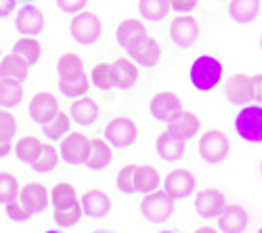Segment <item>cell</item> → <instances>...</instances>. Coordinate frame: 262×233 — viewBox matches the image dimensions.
<instances>
[{"label":"cell","instance_id":"cell-1","mask_svg":"<svg viewBox=\"0 0 262 233\" xmlns=\"http://www.w3.org/2000/svg\"><path fill=\"white\" fill-rule=\"evenodd\" d=\"M59 89L65 97L78 99L84 97L91 89V80L84 72V61L76 53H65L59 57Z\"/></svg>","mask_w":262,"mask_h":233},{"label":"cell","instance_id":"cell-2","mask_svg":"<svg viewBox=\"0 0 262 233\" xmlns=\"http://www.w3.org/2000/svg\"><path fill=\"white\" fill-rule=\"evenodd\" d=\"M189 80L200 93H208L223 80V63L212 55H202L191 63Z\"/></svg>","mask_w":262,"mask_h":233},{"label":"cell","instance_id":"cell-3","mask_svg":"<svg viewBox=\"0 0 262 233\" xmlns=\"http://www.w3.org/2000/svg\"><path fill=\"white\" fill-rule=\"evenodd\" d=\"M235 133L246 143L260 145L262 143V105H242L235 116Z\"/></svg>","mask_w":262,"mask_h":233},{"label":"cell","instance_id":"cell-4","mask_svg":"<svg viewBox=\"0 0 262 233\" xmlns=\"http://www.w3.org/2000/svg\"><path fill=\"white\" fill-rule=\"evenodd\" d=\"M174 198H170L164 189H156L151 194H145L141 202V215L151 223H166L174 213Z\"/></svg>","mask_w":262,"mask_h":233},{"label":"cell","instance_id":"cell-5","mask_svg":"<svg viewBox=\"0 0 262 233\" xmlns=\"http://www.w3.org/2000/svg\"><path fill=\"white\" fill-rule=\"evenodd\" d=\"M70 32H72V38L78 42V45L89 47V45H95V42L101 38L103 26H101V19L95 13L80 11L72 19Z\"/></svg>","mask_w":262,"mask_h":233},{"label":"cell","instance_id":"cell-6","mask_svg":"<svg viewBox=\"0 0 262 233\" xmlns=\"http://www.w3.org/2000/svg\"><path fill=\"white\" fill-rule=\"evenodd\" d=\"M200 156L204 162L208 164H218L223 162L229 152H231V143H229V137L223 133V131H206L202 137H200Z\"/></svg>","mask_w":262,"mask_h":233},{"label":"cell","instance_id":"cell-7","mask_svg":"<svg viewBox=\"0 0 262 233\" xmlns=\"http://www.w3.org/2000/svg\"><path fill=\"white\" fill-rule=\"evenodd\" d=\"M89 152H91V139L82 135V133H68V137H63L61 141V150H59V156L65 164H72V166H78V164H86L89 160Z\"/></svg>","mask_w":262,"mask_h":233},{"label":"cell","instance_id":"cell-8","mask_svg":"<svg viewBox=\"0 0 262 233\" xmlns=\"http://www.w3.org/2000/svg\"><path fill=\"white\" fill-rule=\"evenodd\" d=\"M137 124L135 120H130L126 116H118L114 120H109L105 126V139L112 147H128L137 141Z\"/></svg>","mask_w":262,"mask_h":233},{"label":"cell","instance_id":"cell-9","mask_svg":"<svg viewBox=\"0 0 262 233\" xmlns=\"http://www.w3.org/2000/svg\"><path fill=\"white\" fill-rule=\"evenodd\" d=\"M225 206H227V198L216 187H204L195 194V213L202 219H218Z\"/></svg>","mask_w":262,"mask_h":233},{"label":"cell","instance_id":"cell-10","mask_svg":"<svg viewBox=\"0 0 262 233\" xmlns=\"http://www.w3.org/2000/svg\"><path fill=\"white\" fill-rule=\"evenodd\" d=\"M149 112L156 120L160 122H172L181 112H183V101L177 93L172 91H162V93H156L154 99L149 103Z\"/></svg>","mask_w":262,"mask_h":233},{"label":"cell","instance_id":"cell-11","mask_svg":"<svg viewBox=\"0 0 262 233\" xmlns=\"http://www.w3.org/2000/svg\"><path fill=\"white\" fill-rule=\"evenodd\" d=\"M164 192L174 200H185L195 192V177L187 168L170 171L164 179Z\"/></svg>","mask_w":262,"mask_h":233},{"label":"cell","instance_id":"cell-12","mask_svg":"<svg viewBox=\"0 0 262 233\" xmlns=\"http://www.w3.org/2000/svg\"><path fill=\"white\" fill-rule=\"evenodd\" d=\"M198 38H200V24H198V19L195 17L183 15V17H177L170 24V40L177 47L187 49Z\"/></svg>","mask_w":262,"mask_h":233},{"label":"cell","instance_id":"cell-13","mask_svg":"<svg viewBox=\"0 0 262 233\" xmlns=\"http://www.w3.org/2000/svg\"><path fill=\"white\" fill-rule=\"evenodd\" d=\"M59 101L53 93H47V91H42V93H36L30 101V118L36 122V124H47L51 122L57 114H59Z\"/></svg>","mask_w":262,"mask_h":233},{"label":"cell","instance_id":"cell-14","mask_svg":"<svg viewBox=\"0 0 262 233\" xmlns=\"http://www.w3.org/2000/svg\"><path fill=\"white\" fill-rule=\"evenodd\" d=\"M216 223H218V231L221 233H244L250 223V215L244 206L227 204L223 213L218 215Z\"/></svg>","mask_w":262,"mask_h":233},{"label":"cell","instance_id":"cell-15","mask_svg":"<svg viewBox=\"0 0 262 233\" xmlns=\"http://www.w3.org/2000/svg\"><path fill=\"white\" fill-rule=\"evenodd\" d=\"M49 200H51V196L47 192V187L42 183H38V181H32L26 187L19 189V202L24 204V208L32 217L42 213V210L49 206Z\"/></svg>","mask_w":262,"mask_h":233},{"label":"cell","instance_id":"cell-16","mask_svg":"<svg viewBox=\"0 0 262 233\" xmlns=\"http://www.w3.org/2000/svg\"><path fill=\"white\" fill-rule=\"evenodd\" d=\"M45 15L42 11L34 5H26L21 7V11L15 17V28L21 36H38L42 30H45Z\"/></svg>","mask_w":262,"mask_h":233},{"label":"cell","instance_id":"cell-17","mask_svg":"<svg viewBox=\"0 0 262 233\" xmlns=\"http://www.w3.org/2000/svg\"><path fill=\"white\" fill-rule=\"evenodd\" d=\"M80 204H82V213L91 219H103L112 210V200H109V196L103 189H89V192H84L80 198Z\"/></svg>","mask_w":262,"mask_h":233},{"label":"cell","instance_id":"cell-18","mask_svg":"<svg viewBox=\"0 0 262 233\" xmlns=\"http://www.w3.org/2000/svg\"><path fill=\"white\" fill-rule=\"evenodd\" d=\"M145 36H147V30L139 19H124L116 30V40L126 53L133 51Z\"/></svg>","mask_w":262,"mask_h":233},{"label":"cell","instance_id":"cell-19","mask_svg":"<svg viewBox=\"0 0 262 233\" xmlns=\"http://www.w3.org/2000/svg\"><path fill=\"white\" fill-rule=\"evenodd\" d=\"M156 152L166 162H177L185 154V139H181L179 135H174L172 131L166 129L156 141Z\"/></svg>","mask_w":262,"mask_h":233},{"label":"cell","instance_id":"cell-20","mask_svg":"<svg viewBox=\"0 0 262 233\" xmlns=\"http://www.w3.org/2000/svg\"><path fill=\"white\" fill-rule=\"evenodd\" d=\"M225 95L233 105H248L252 101V82L246 74H233L227 82Z\"/></svg>","mask_w":262,"mask_h":233},{"label":"cell","instance_id":"cell-21","mask_svg":"<svg viewBox=\"0 0 262 233\" xmlns=\"http://www.w3.org/2000/svg\"><path fill=\"white\" fill-rule=\"evenodd\" d=\"M130 57H133L135 63H139V66H145V68H154L156 63L160 61L162 57V49L158 45V40L156 38H151L149 34L139 42V45L128 53Z\"/></svg>","mask_w":262,"mask_h":233},{"label":"cell","instance_id":"cell-22","mask_svg":"<svg viewBox=\"0 0 262 233\" xmlns=\"http://www.w3.org/2000/svg\"><path fill=\"white\" fill-rule=\"evenodd\" d=\"M112 68H114V76H116V87L118 89H133L137 80H139V68H137V63L135 61H130L126 57H118L114 63H112Z\"/></svg>","mask_w":262,"mask_h":233},{"label":"cell","instance_id":"cell-23","mask_svg":"<svg viewBox=\"0 0 262 233\" xmlns=\"http://www.w3.org/2000/svg\"><path fill=\"white\" fill-rule=\"evenodd\" d=\"M112 145L107 143V139H91V152H89V160H86V166L91 168V171H103L112 164Z\"/></svg>","mask_w":262,"mask_h":233},{"label":"cell","instance_id":"cell-24","mask_svg":"<svg viewBox=\"0 0 262 233\" xmlns=\"http://www.w3.org/2000/svg\"><path fill=\"white\" fill-rule=\"evenodd\" d=\"M70 116H72V120H76L82 126H91L99 118V105L95 103V99L86 97V95L78 97V99H74L72 108H70Z\"/></svg>","mask_w":262,"mask_h":233},{"label":"cell","instance_id":"cell-25","mask_svg":"<svg viewBox=\"0 0 262 233\" xmlns=\"http://www.w3.org/2000/svg\"><path fill=\"white\" fill-rule=\"evenodd\" d=\"M200 118L195 116L193 112H187V110H183L177 118H174L172 122H168V131H172L174 135H179L181 139H193L195 135H198V131H200Z\"/></svg>","mask_w":262,"mask_h":233},{"label":"cell","instance_id":"cell-26","mask_svg":"<svg viewBox=\"0 0 262 233\" xmlns=\"http://www.w3.org/2000/svg\"><path fill=\"white\" fill-rule=\"evenodd\" d=\"M260 11V0H231L229 3V15L237 24L248 26L258 17Z\"/></svg>","mask_w":262,"mask_h":233},{"label":"cell","instance_id":"cell-27","mask_svg":"<svg viewBox=\"0 0 262 233\" xmlns=\"http://www.w3.org/2000/svg\"><path fill=\"white\" fill-rule=\"evenodd\" d=\"M24 99V82L13 78H0V108L11 110Z\"/></svg>","mask_w":262,"mask_h":233},{"label":"cell","instance_id":"cell-28","mask_svg":"<svg viewBox=\"0 0 262 233\" xmlns=\"http://www.w3.org/2000/svg\"><path fill=\"white\" fill-rule=\"evenodd\" d=\"M160 173L156 171L154 166H149V164H139L137 166V171H135V187H137V192L139 194H151V192H156V189L160 187Z\"/></svg>","mask_w":262,"mask_h":233},{"label":"cell","instance_id":"cell-29","mask_svg":"<svg viewBox=\"0 0 262 233\" xmlns=\"http://www.w3.org/2000/svg\"><path fill=\"white\" fill-rule=\"evenodd\" d=\"M28 74H30V66L19 55L11 53L0 59V78H13V80L24 82Z\"/></svg>","mask_w":262,"mask_h":233},{"label":"cell","instance_id":"cell-30","mask_svg":"<svg viewBox=\"0 0 262 233\" xmlns=\"http://www.w3.org/2000/svg\"><path fill=\"white\" fill-rule=\"evenodd\" d=\"M42 147H45V141H40L38 137H24V139H19L17 145H15V156L24 164L32 166L38 160Z\"/></svg>","mask_w":262,"mask_h":233},{"label":"cell","instance_id":"cell-31","mask_svg":"<svg viewBox=\"0 0 262 233\" xmlns=\"http://www.w3.org/2000/svg\"><path fill=\"white\" fill-rule=\"evenodd\" d=\"M78 194H76V187L72 183H57L51 192V204L55 206V210H61V208H70L74 204H78Z\"/></svg>","mask_w":262,"mask_h":233},{"label":"cell","instance_id":"cell-32","mask_svg":"<svg viewBox=\"0 0 262 233\" xmlns=\"http://www.w3.org/2000/svg\"><path fill=\"white\" fill-rule=\"evenodd\" d=\"M13 53L19 55L21 59L28 63V66H34V63H38V59H40L42 47H40V42H38L34 36H24V38H19V40L15 42Z\"/></svg>","mask_w":262,"mask_h":233},{"label":"cell","instance_id":"cell-33","mask_svg":"<svg viewBox=\"0 0 262 233\" xmlns=\"http://www.w3.org/2000/svg\"><path fill=\"white\" fill-rule=\"evenodd\" d=\"M42 131H45V137H49L51 141H61L72 131V116L59 112L51 122L42 124Z\"/></svg>","mask_w":262,"mask_h":233},{"label":"cell","instance_id":"cell-34","mask_svg":"<svg viewBox=\"0 0 262 233\" xmlns=\"http://www.w3.org/2000/svg\"><path fill=\"white\" fill-rule=\"evenodd\" d=\"M59 150L55 145H51V143H45V147H42V152H40V156H38V160L32 164V168L36 173H53L55 168H57V164H59Z\"/></svg>","mask_w":262,"mask_h":233},{"label":"cell","instance_id":"cell-35","mask_svg":"<svg viewBox=\"0 0 262 233\" xmlns=\"http://www.w3.org/2000/svg\"><path fill=\"white\" fill-rule=\"evenodd\" d=\"M170 11V0H139V13L143 19L160 21Z\"/></svg>","mask_w":262,"mask_h":233},{"label":"cell","instance_id":"cell-36","mask_svg":"<svg viewBox=\"0 0 262 233\" xmlns=\"http://www.w3.org/2000/svg\"><path fill=\"white\" fill-rule=\"evenodd\" d=\"M91 82L101 91L116 87V76H114L112 63H97V66L93 68V72H91Z\"/></svg>","mask_w":262,"mask_h":233},{"label":"cell","instance_id":"cell-37","mask_svg":"<svg viewBox=\"0 0 262 233\" xmlns=\"http://www.w3.org/2000/svg\"><path fill=\"white\" fill-rule=\"evenodd\" d=\"M82 217H84V213H82V204L80 202L70 206V208H61V210H55V213H53V219H55V223L61 229H68V227L78 225Z\"/></svg>","mask_w":262,"mask_h":233},{"label":"cell","instance_id":"cell-38","mask_svg":"<svg viewBox=\"0 0 262 233\" xmlns=\"http://www.w3.org/2000/svg\"><path fill=\"white\" fill-rule=\"evenodd\" d=\"M19 181L11 173H0V204H9L19 198Z\"/></svg>","mask_w":262,"mask_h":233},{"label":"cell","instance_id":"cell-39","mask_svg":"<svg viewBox=\"0 0 262 233\" xmlns=\"http://www.w3.org/2000/svg\"><path fill=\"white\" fill-rule=\"evenodd\" d=\"M135 171H137V164H126L120 168V173H118V189L122 194H128V196H133L137 194V187H135Z\"/></svg>","mask_w":262,"mask_h":233},{"label":"cell","instance_id":"cell-40","mask_svg":"<svg viewBox=\"0 0 262 233\" xmlns=\"http://www.w3.org/2000/svg\"><path fill=\"white\" fill-rule=\"evenodd\" d=\"M5 210H7V217L11 221H15V223H26V221L32 219V215L24 208V204L19 202V198L13 200V202H9V204H5Z\"/></svg>","mask_w":262,"mask_h":233},{"label":"cell","instance_id":"cell-41","mask_svg":"<svg viewBox=\"0 0 262 233\" xmlns=\"http://www.w3.org/2000/svg\"><path fill=\"white\" fill-rule=\"evenodd\" d=\"M17 133V118L7 112L5 108H0V137H15Z\"/></svg>","mask_w":262,"mask_h":233},{"label":"cell","instance_id":"cell-42","mask_svg":"<svg viewBox=\"0 0 262 233\" xmlns=\"http://www.w3.org/2000/svg\"><path fill=\"white\" fill-rule=\"evenodd\" d=\"M86 3H89V0H57V7H59L63 13L76 15V13H80V11L86 7Z\"/></svg>","mask_w":262,"mask_h":233},{"label":"cell","instance_id":"cell-43","mask_svg":"<svg viewBox=\"0 0 262 233\" xmlns=\"http://www.w3.org/2000/svg\"><path fill=\"white\" fill-rule=\"evenodd\" d=\"M250 82H252V101L262 103V74L250 76Z\"/></svg>","mask_w":262,"mask_h":233},{"label":"cell","instance_id":"cell-44","mask_svg":"<svg viewBox=\"0 0 262 233\" xmlns=\"http://www.w3.org/2000/svg\"><path fill=\"white\" fill-rule=\"evenodd\" d=\"M198 0H170V9H174L177 13H189L195 9Z\"/></svg>","mask_w":262,"mask_h":233},{"label":"cell","instance_id":"cell-45","mask_svg":"<svg viewBox=\"0 0 262 233\" xmlns=\"http://www.w3.org/2000/svg\"><path fill=\"white\" fill-rule=\"evenodd\" d=\"M11 147H13V139L11 137H0V160L11 154Z\"/></svg>","mask_w":262,"mask_h":233},{"label":"cell","instance_id":"cell-46","mask_svg":"<svg viewBox=\"0 0 262 233\" xmlns=\"http://www.w3.org/2000/svg\"><path fill=\"white\" fill-rule=\"evenodd\" d=\"M17 0H0V17H7L11 15V11L15 9Z\"/></svg>","mask_w":262,"mask_h":233},{"label":"cell","instance_id":"cell-47","mask_svg":"<svg viewBox=\"0 0 262 233\" xmlns=\"http://www.w3.org/2000/svg\"><path fill=\"white\" fill-rule=\"evenodd\" d=\"M193 233H221V231L214 229V227H210V225H204V227H198Z\"/></svg>","mask_w":262,"mask_h":233},{"label":"cell","instance_id":"cell-48","mask_svg":"<svg viewBox=\"0 0 262 233\" xmlns=\"http://www.w3.org/2000/svg\"><path fill=\"white\" fill-rule=\"evenodd\" d=\"M45 233H63V231H61V229H47Z\"/></svg>","mask_w":262,"mask_h":233},{"label":"cell","instance_id":"cell-49","mask_svg":"<svg viewBox=\"0 0 262 233\" xmlns=\"http://www.w3.org/2000/svg\"><path fill=\"white\" fill-rule=\"evenodd\" d=\"M160 233H181V231H160Z\"/></svg>","mask_w":262,"mask_h":233},{"label":"cell","instance_id":"cell-50","mask_svg":"<svg viewBox=\"0 0 262 233\" xmlns=\"http://www.w3.org/2000/svg\"><path fill=\"white\" fill-rule=\"evenodd\" d=\"M93 233H109V231H93Z\"/></svg>","mask_w":262,"mask_h":233},{"label":"cell","instance_id":"cell-51","mask_svg":"<svg viewBox=\"0 0 262 233\" xmlns=\"http://www.w3.org/2000/svg\"><path fill=\"white\" fill-rule=\"evenodd\" d=\"M21 3H32V0H21Z\"/></svg>","mask_w":262,"mask_h":233},{"label":"cell","instance_id":"cell-52","mask_svg":"<svg viewBox=\"0 0 262 233\" xmlns=\"http://www.w3.org/2000/svg\"><path fill=\"white\" fill-rule=\"evenodd\" d=\"M260 49H262V36H260Z\"/></svg>","mask_w":262,"mask_h":233},{"label":"cell","instance_id":"cell-53","mask_svg":"<svg viewBox=\"0 0 262 233\" xmlns=\"http://www.w3.org/2000/svg\"><path fill=\"white\" fill-rule=\"evenodd\" d=\"M260 173H262V162H260Z\"/></svg>","mask_w":262,"mask_h":233},{"label":"cell","instance_id":"cell-54","mask_svg":"<svg viewBox=\"0 0 262 233\" xmlns=\"http://www.w3.org/2000/svg\"><path fill=\"white\" fill-rule=\"evenodd\" d=\"M258 233H262V227H260V229H258Z\"/></svg>","mask_w":262,"mask_h":233},{"label":"cell","instance_id":"cell-55","mask_svg":"<svg viewBox=\"0 0 262 233\" xmlns=\"http://www.w3.org/2000/svg\"><path fill=\"white\" fill-rule=\"evenodd\" d=\"M0 53H3V51H0ZM0 59H3V55H0Z\"/></svg>","mask_w":262,"mask_h":233},{"label":"cell","instance_id":"cell-56","mask_svg":"<svg viewBox=\"0 0 262 233\" xmlns=\"http://www.w3.org/2000/svg\"><path fill=\"white\" fill-rule=\"evenodd\" d=\"M260 3H262V0H260Z\"/></svg>","mask_w":262,"mask_h":233}]
</instances>
